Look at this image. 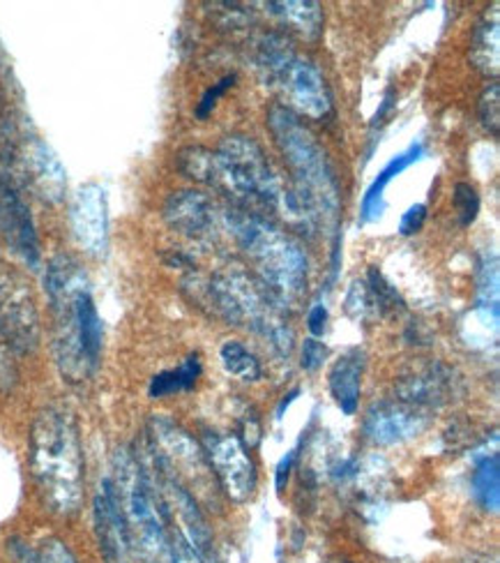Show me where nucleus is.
Returning a JSON list of instances; mask_svg holds the SVG:
<instances>
[{
    "label": "nucleus",
    "mask_w": 500,
    "mask_h": 563,
    "mask_svg": "<svg viewBox=\"0 0 500 563\" xmlns=\"http://www.w3.org/2000/svg\"><path fill=\"white\" fill-rule=\"evenodd\" d=\"M92 518H95V533H98V543L107 563H127L132 543H130L127 525L123 518L121 504H118V495L111 478H104L98 495H95Z\"/></svg>",
    "instance_id": "nucleus-15"
},
{
    "label": "nucleus",
    "mask_w": 500,
    "mask_h": 563,
    "mask_svg": "<svg viewBox=\"0 0 500 563\" xmlns=\"http://www.w3.org/2000/svg\"><path fill=\"white\" fill-rule=\"evenodd\" d=\"M40 554H42L44 563H79L77 556L69 552V548L65 543L56 541V538H49V541L44 543Z\"/></svg>",
    "instance_id": "nucleus-39"
},
{
    "label": "nucleus",
    "mask_w": 500,
    "mask_h": 563,
    "mask_svg": "<svg viewBox=\"0 0 500 563\" xmlns=\"http://www.w3.org/2000/svg\"><path fill=\"white\" fill-rule=\"evenodd\" d=\"M395 96H392V90H388V96L384 98V102H380V109L376 111V115H374V121H371V128H376L378 123H384V119L386 115L392 111V107H395Z\"/></svg>",
    "instance_id": "nucleus-43"
},
{
    "label": "nucleus",
    "mask_w": 500,
    "mask_h": 563,
    "mask_svg": "<svg viewBox=\"0 0 500 563\" xmlns=\"http://www.w3.org/2000/svg\"><path fill=\"white\" fill-rule=\"evenodd\" d=\"M205 453L224 495L235 504L249 501L256 492L258 476L247 445L235 434H218L208 441Z\"/></svg>",
    "instance_id": "nucleus-12"
},
{
    "label": "nucleus",
    "mask_w": 500,
    "mask_h": 563,
    "mask_svg": "<svg viewBox=\"0 0 500 563\" xmlns=\"http://www.w3.org/2000/svg\"><path fill=\"white\" fill-rule=\"evenodd\" d=\"M233 84H235V75H226L224 79H220L218 84H212V88H208V90L203 92V98H201V102H199V107H197V119H199V121H205V119H208V115L212 113V109L218 107L220 98L224 96V92H226Z\"/></svg>",
    "instance_id": "nucleus-34"
},
{
    "label": "nucleus",
    "mask_w": 500,
    "mask_h": 563,
    "mask_svg": "<svg viewBox=\"0 0 500 563\" xmlns=\"http://www.w3.org/2000/svg\"><path fill=\"white\" fill-rule=\"evenodd\" d=\"M0 155L12 176L40 201L56 206L65 199L67 174L63 162L31 128L8 121L0 130Z\"/></svg>",
    "instance_id": "nucleus-8"
},
{
    "label": "nucleus",
    "mask_w": 500,
    "mask_h": 563,
    "mask_svg": "<svg viewBox=\"0 0 500 563\" xmlns=\"http://www.w3.org/2000/svg\"><path fill=\"white\" fill-rule=\"evenodd\" d=\"M296 451H291V453H286L284 457H281V462L277 464V489L281 492L284 487H286V481H289V476H291V468H293V462H296Z\"/></svg>",
    "instance_id": "nucleus-42"
},
{
    "label": "nucleus",
    "mask_w": 500,
    "mask_h": 563,
    "mask_svg": "<svg viewBox=\"0 0 500 563\" xmlns=\"http://www.w3.org/2000/svg\"><path fill=\"white\" fill-rule=\"evenodd\" d=\"M307 328L312 338H321L327 331V308L323 302H314L307 314Z\"/></svg>",
    "instance_id": "nucleus-40"
},
{
    "label": "nucleus",
    "mask_w": 500,
    "mask_h": 563,
    "mask_svg": "<svg viewBox=\"0 0 500 563\" xmlns=\"http://www.w3.org/2000/svg\"><path fill=\"white\" fill-rule=\"evenodd\" d=\"M185 287L195 289V300L199 305L208 302L212 312L226 319L231 325L249 328L252 333L268 340L281 356H291L296 335L281 314V305L260 282L247 273H218L208 282H201L199 277H187Z\"/></svg>",
    "instance_id": "nucleus-3"
},
{
    "label": "nucleus",
    "mask_w": 500,
    "mask_h": 563,
    "mask_svg": "<svg viewBox=\"0 0 500 563\" xmlns=\"http://www.w3.org/2000/svg\"><path fill=\"white\" fill-rule=\"evenodd\" d=\"M164 220L174 231L192 241L212 239L214 227H218L214 203L197 190H180L166 199Z\"/></svg>",
    "instance_id": "nucleus-17"
},
{
    "label": "nucleus",
    "mask_w": 500,
    "mask_h": 563,
    "mask_svg": "<svg viewBox=\"0 0 500 563\" xmlns=\"http://www.w3.org/2000/svg\"><path fill=\"white\" fill-rule=\"evenodd\" d=\"M220 361L229 374H233V377L243 379V382H258L260 377H264V367H260L258 358L245 344L235 342V340H229L222 344Z\"/></svg>",
    "instance_id": "nucleus-28"
},
{
    "label": "nucleus",
    "mask_w": 500,
    "mask_h": 563,
    "mask_svg": "<svg viewBox=\"0 0 500 563\" xmlns=\"http://www.w3.org/2000/svg\"><path fill=\"white\" fill-rule=\"evenodd\" d=\"M266 8L307 40H316L323 33V10L316 0H279Z\"/></svg>",
    "instance_id": "nucleus-23"
},
{
    "label": "nucleus",
    "mask_w": 500,
    "mask_h": 563,
    "mask_svg": "<svg viewBox=\"0 0 500 563\" xmlns=\"http://www.w3.org/2000/svg\"><path fill=\"white\" fill-rule=\"evenodd\" d=\"M71 236L90 256H104L109 250V201L98 183L81 185L69 206Z\"/></svg>",
    "instance_id": "nucleus-14"
},
{
    "label": "nucleus",
    "mask_w": 500,
    "mask_h": 563,
    "mask_svg": "<svg viewBox=\"0 0 500 563\" xmlns=\"http://www.w3.org/2000/svg\"><path fill=\"white\" fill-rule=\"evenodd\" d=\"M470 495L482 510L498 512L500 508V455L493 451L475 462L470 478Z\"/></svg>",
    "instance_id": "nucleus-24"
},
{
    "label": "nucleus",
    "mask_w": 500,
    "mask_h": 563,
    "mask_svg": "<svg viewBox=\"0 0 500 563\" xmlns=\"http://www.w3.org/2000/svg\"><path fill=\"white\" fill-rule=\"evenodd\" d=\"M452 372L443 365H429L413 377L401 379L397 386V400L411 405L415 409H432L441 407L449 400L452 393Z\"/></svg>",
    "instance_id": "nucleus-18"
},
{
    "label": "nucleus",
    "mask_w": 500,
    "mask_h": 563,
    "mask_svg": "<svg viewBox=\"0 0 500 563\" xmlns=\"http://www.w3.org/2000/svg\"><path fill=\"white\" fill-rule=\"evenodd\" d=\"M452 206H455L459 224L470 227L475 220H478L480 213V195L468 183H457L455 185V195H452Z\"/></svg>",
    "instance_id": "nucleus-31"
},
{
    "label": "nucleus",
    "mask_w": 500,
    "mask_h": 563,
    "mask_svg": "<svg viewBox=\"0 0 500 563\" xmlns=\"http://www.w3.org/2000/svg\"><path fill=\"white\" fill-rule=\"evenodd\" d=\"M268 128L279 153L289 164L293 187L316 208L323 222H337L342 192L330 157L296 113L281 104L268 109Z\"/></svg>",
    "instance_id": "nucleus-4"
},
{
    "label": "nucleus",
    "mask_w": 500,
    "mask_h": 563,
    "mask_svg": "<svg viewBox=\"0 0 500 563\" xmlns=\"http://www.w3.org/2000/svg\"><path fill=\"white\" fill-rule=\"evenodd\" d=\"M222 218L235 243L256 266L260 285L270 291L281 308L298 305L307 294L309 282L304 250L284 229L254 210L231 206Z\"/></svg>",
    "instance_id": "nucleus-2"
},
{
    "label": "nucleus",
    "mask_w": 500,
    "mask_h": 563,
    "mask_svg": "<svg viewBox=\"0 0 500 563\" xmlns=\"http://www.w3.org/2000/svg\"><path fill=\"white\" fill-rule=\"evenodd\" d=\"M363 374H365V351L351 349L335 361L327 374V386L337 407L344 416H355L360 405L363 393Z\"/></svg>",
    "instance_id": "nucleus-19"
},
{
    "label": "nucleus",
    "mask_w": 500,
    "mask_h": 563,
    "mask_svg": "<svg viewBox=\"0 0 500 563\" xmlns=\"http://www.w3.org/2000/svg\"><path fill=\"white\" fill-rule=\"evenodd\" d=\"M293 49L289 40H284L281 35H270L258 46V67L260 73L266 75L268 81H275V77L281 73L284 65L293 58Z\"/></svg>",
    "instance_id": "nucleus-29"
},
{
    "label": "nucleus",
    "mask_w": 500,
    "mask_h": 563,
    "mask_svg": "<svg viewBox=\"0 0 500 563\" xmlns=\"http://www.w3.org/2000/svg\"><path fill=\"white\" fill-rule=\"evenodd\" d=\"M367 287H369V294L374 296L376 308H378L380 312H397V310L403 308V300H401V296L397 294V289L384 277V273H380V271L374 268V266L369 268V282H367Z\"/></svg>",
    "instance_id": "nucleus-30"
},
{
    "label": "nucleus",
    "mask_w": 500,
    "mask_h": 563,
    "mask_svg": "<svg viewBox=\"0 0 500 563\" xmlns=\"http://www.w3.org/2000/svg\"><path fill=\"white\" fill-rule=\"evenodd\" d=\"M151 460L180 483L208 510L222 508L220 483L214 478L203 445L178 422L155 416L151 420Z\"/></svg>",
    "instance_id": "nucleus-7"
},
{
    "label": "nucleus",
    "mask_w": 500,
    "mask_h": 563,
    "mask_svg": "<svg viewBox=\"0 0 500 563\" xmlns=\"http://www.w3.org/2000/svg\"><path fill=\"white\" fill-rule=\"evenodd\" d=\"M426 428V413L399 400L376 402L369 407L363 430L378 445H395L418 437Z\"/></svg>",
    "instance_id": "nucleus-16"
},
{
    "label": "nucleus",
    "mask_w": 500,
    "mask_h": 563,
    "mask_svg": "<svg viewBox=\"0 0 500 563\" xmlns=\"http://www.w3.org/2000/svg\"><path fill=\"white\" fill-rule=\"evenodd\" d=\"M12 559L14 563H44L42 554L35 552L33 548H29L26 543H12Z\"/></svg>",
    "instance_id": "nucleus-41"
},
{
    "label": "nucleus",
    "mask_w": 500,
    "mask_h": 563,
    "mask_svg": "<svg viewBox=\"0 0 500 563\" xmlns=\"http://www.w3.org/2000/svg\"><path fill=\"white\" fill-rule=\"evenodd\" d=\"M473 67L480 75L496 79L500 75V19H498V3L491 5L478 21V26L470 37V54Z\"/></svg>",
    "instance_id": "nucleus-20"
},
{
    "label": "nucleus",
    "mask_w": 500,
    "mask_h": 563,
    "mask_svg": "<svg viewBox=\"0 0 500 563\" xmlns=\"http://www.w3.org/2000/svg\"><path fill=\"white\" fill-rule=\"evenodd\" d=\"M462 563H498V561L496 556H489V554H470Z\"/></svg>",
    "instance_id": "nucleus-45"
},
{
    "label": "nucleus",
    "mask_w": 500,
    "mask_h": 563,
    "mask_svg": "<svg viewBox=\"0 0 500 563\" xmlns=\"http://www.w3.org/2000/svg\"><path fill=\"white\" fill-rule=\"evenodd\" d=\"M475 314L480 317L491 331H498L500 319V277H498V256L485 252L475 264Z\"/></svg>",
    "instance_id": "nucleus-21"
},
{
    "label": "nucleus",
    "mask_w": 500,
    "mask_h": 563,
    "mask_svg": "<svg viewBox=\"0 0 500 563\" xmlns=\"http://www.w3.org/2000/svg\"><path fill=\"white\" fill-rule=\"evenodd\" d=\"M178 162V172L201 185L214 187L220 190V162H218V153H212L203 146H187L178 153L176 157Z\"/></svg>",
    "instance_id": "nucleus-27"
},
{
    "label": "nucleus",
    "mask_w": 500,
    "mask_h": 563,
    "mask_svg": "<svg viewBox=\"0 0 500 563\" xmlns=\"http://www.w3.org/2000/svg\"><path fill=\"white\" fill-rule=\"evenodd\" d=\"M300 365H302V369H307V372H316L321 365H323V361L327 358V349H325V344L323 342H319L316 338H307L304 340V344H302V354H300Z\"/></svg>",
    "instance_id": "nucleus-35"
},
{
    "label": "nucleus",
    "mask_w": 500,
    "mask_h": 563,
    "mask_svg": "<svg viewBox=\"0 0 500 563\" xmlns=\"http://www.w3.org/2000/svg\"><path fill=\"white\" fill-rule=\"evenodd\" d=\"M218 153L220 190L247 203H260L279 210L286 185L279 180L270 162L252 136H226Z\"/></svg>",
    "instance_id": "nucleus-9"
},
{
    "label": "nucleus",
    "mask_w": 500,
    "mask_h": 563,
    "mask_svg": "<svg viewBox=\"0 0 500 563\" xmlns=\"http://www.w3.org/2000/svg\"><path fill=\"white\" fill-rule=\"evenodd\" d=\"M273 86L279 90L281 107L304 115L309 121H323L332 111V96L325 77L316 63L302 56H293L275 77Z\"/></svg>",
    "instance_id": "nucleus-11"
},
{
    "label": "nucleus",
    "mask_w": 500,
    "mask_h": 563,
    "mask_svg": "<svg viewBox=\"0 0 500 563\" xmlns=\"http://www.w3.org/2000/svg\"><path fill=\"white\" fill-rule=\"evenodd\" d=\"M16 382V367L12 361V349L5 338L0 335V390H10Z\"/></svg>",
    "instance_id": "nucleus-37"
},
{
    "label": "nucleus",
    "mask_w": 500,
    "mask_h": 563,
    "mask_svg": "<svg viewBox=\"0 0 500 563\" xmlns=\"http://www.w3.org/2000/svg\"><path fill=\"white\" fill-rule=\"evenodd\" d=\"M171 554L174 563H205V556L189 545L178 531L171 536Z\"/></svg>",
    "instance_id": "nucleus-38"
},
{
    "label": "nucleus",
    "mask_w": 500,
    "mask_h": 563,
    "mask_svg": "<svg viewBox=\"0 0 500 563\" xmlns=\"http://www.w3.org/2000/svg\"><path fill=\"white\" fill-rule=\"evenodd\" d=\"M113 487L127 525L132 550L143 563H174L171 536L157 489L141 457L121 449L113 455Z\"/></svg>",
    "instance_id": "nucleus-5"
},
{
    "label": "nucleus",
    "mask_w": 500,
    "mask_h": 563,
    "mask_svg": "<svg viewBox=\"0 0 500 563\" xmlns=\"http://www.w3.org/2000/svg\"><path fill=\"white\" fill-rule=\"evenodd\" d=\"M31 474L44 506L67 518L84 501L79 422L65 407H44L31 426Z\"/></svg>",
    "instance_id": "nucleus-1"
},
{
    "label": "nucleus",
    "mask_w": 500,
    "mask_h": 563,
    "mask_svg": "<svg viewBox=\"0 0 500 563\" xmlns=\"http://www.w3.org/2000/svg\"><path fill=\"white\" fill-rule=\"evenodd\" d=\"M424 157V146L422 144H413L409 151H403L399 155H395L388 164L386 169L378 174V178L369 185V190L363 199V222H374L380 216H384L386 210V190L388 185L407 172L409 167H413L415 162H420Z\"/></svg>",
    "instance_id": "nucleus-22"
},
{
    "label": "nucleus",
    "mask_w": 500,
    "mask_h": 563,
    "mask_svg": "<svg viewBox=\"0 0 500 563\" xmlns=\"http://www.w3.org/2000/svg\"><path fill=\"white\" fill-rule=\"evenodd\" d=\"M77 323H79V340L88 363L98 369L102 354V319L95 308L90 289H86L77 300Z\"/></svg>",
    "instance_id": "nucleus-25"
},
{
    "label": "nucleus",
    "mask_w": 500,
    "mask_h": 563,
    "mask_svg": "<svg viewBox=\"0 0 500 563\" xmlns=\"http://www.w3.org/2000/svg\"><path fill=\"white\" fill-rule=\"evenodd\" d=\"M344 310L355 321L365 319V314L369 310V289H367L365 282H360V279L351 282V287H348L346 298H344Z\"/></svg>",
    "instance_id": "nucleus-33"
},
{
    "label": "nucleus",
    "mask_w": 500,
    "mask_h": 563,
    "mask_svg": "<svg viewBox=\"0 0 500 563\" xmlns=\"http://www.w3.org/2000/svg\"><path fill=\"white\" fill-rule=\"evenodd\" d=\"M0 335L12 354H33L40 344V317L35 298L19 271L0 262Z\"/></svg>",
    "instance_id": "nucleus-10"
},
{
    "label": "nucleus",
    "mask_w": 500,
    "mask_h": 563,
    "mask_svg": "<svg viewBox=\"0 0 500 563\" xmlns=\"http://www.w3.org/2000/svg\"><path fill=\"white\" fill-rule=\"evenodd\" d=\"M478 113L482 128L491 134H500V84H489L478 100Z\"/></svg>",
    "instance_id": "nucleus-32"
},
{
    "label": "nucleus",
    "mask_w": 500,
    "mask_h": 563,
    "mask_svg": "<svg viewBox=\"0 0 500 563\" xmlns=\"http://www.w3.org/2000/svg\"><path fill=\"white\" fill-rule=\"evenodd\" d=\"M298 395H300V388H293L289 395H284V400H281L279 409H277V418H281V416H284V409H289V405L296 400Z\"/></svg>",
    "instance_id": "nucleus-44"
},
{
    "label": "nucleus",
    "mask_w": 500,
    "mask_h": 563,
    "mask_svg": "<svg viewBox=\"0 0 500 563\" xmlns=\"http://www.w3.org/2000/svg\"><path fill=\"white\" fill-rule=\"evenodd\" d=\"M201 369L203 367H201L199 354L187 356L176 369H166V372L155 374L148 393H151V397H155V400H162V397L192 390L201 377Z\"/></svg>",
    "instance_id": "nucleus-26"
},
{
    "label": "nucleus",
    "mask_w": 500,
    "mask_h": 563,
    "mask_svg": "<svg viewBox=\"0 0 500 563\" xmlns=\"http://www.w3.org/2000/svg\"><path fill=\"white\" fill-rule=\"evenodd\" d=\"M0 239L29 268L40 266V239L31 210L14 180L0 172Z\"/></svg>",
    "instance_id": "nucleus-13"
},
{
    "label": "nucleus",
    "mask_w": 500,
    "mask_h": 563,
    "mask_svg": "<svg viewBox=\"0 0 500 563\" xmlns=\"http://www.w3.org/2000/svg\"><path fill=\"white\" fill-rule=\"evenodd\" d=\"M44 289L54 312L56 363L69 384H81L95 372L81 349L77 323V300L86 289H90L88 275L77 260L58 254L44 271Z\"/></svg>",
    "instance_id": "nucleus-6"
},
{
    "label": "nucleus",
    "mask_w": 500,
    "mask_h": 563,
    "mask_svg": "<svg viewBox=\"0 0 500 563\" xmlns=\"http://www.w3.org/2000/svg\"><path fill=\"white\" fill-rule=\"evenodd\" d=\"M426 222V203H413L407 213L399 220V233L401 236H413Z\"/></svg>",
    "instance_id": "nucleus-36"
}]
</instances>
